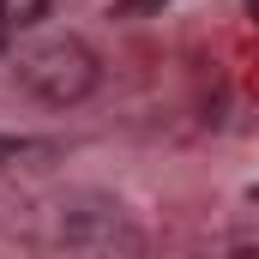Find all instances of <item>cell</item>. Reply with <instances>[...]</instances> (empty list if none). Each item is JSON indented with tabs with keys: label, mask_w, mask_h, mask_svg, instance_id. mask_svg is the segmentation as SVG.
<instances>
[{
	"label": "cell",
	"mask_w": 259,
	"mask_h": 259,
	"mask_svg": "<svg viewBox=\"0 0 259 259\" xmlns=\"http://www.w3.org/2000/svg\"><path fill=\"white\" fill-rule=\"evenodd\" d=\"M97 78H103V66H97V55L78 36H49V42H36V49L18 55V84L36 103H49V109L84 103L97 91Z\"/></svg>",
	"instance_id": "1"
},
{
	"label": "cell",
	"mask_w": 259,
	"mask_h": 259,
	"mask_svg": "<svg viewBox=\"0 0 259 259\" xmlns=\"http://www.w3.org/2000/svg\"><path fill=\"white\" fill-rule=\"evenodd\" d=\"M55 12V0H0V30H24V24H42Z\"/></svg>",
	"instance_id": "2"
},
{
	"label": "cell",
	"mask_w": 259,
	"mask_h": 259,
	"mask_svg": "<svg viewBox=\"0 0 259 259\" xmlns=\"http://www.w3.org/2000/svg\"><path fill=\"white\" fill-rule=\"evenodd\" d=\"M42 151H49L42 139H6V133H0V169H6V163H24V157H42Z\"/></svg>",
	"instance_id": "3"
},
{
	"label": "cell",
	"mask_w": 259,
	"mask_h": 259,
	"mask_svg": "<svg viewBox=\"0 0 259 259\" xmlns=\"http://www.w3.org/2000/svg\"><path fill=\"white\" fill-rule=\"evenodd\" d=\"M169 0H115V18H139V12H157Z\"/></svg>",
	"instance_id": "4"
},
{
	"label": "cell",
	"mask_w": 259,
	"mask_h": 259,
	"mask_svg": "<svg viewBox=\"0 0 259 259\" xmlns=\"http://www.w3.org/2000/svg\"><path fill=\"white\" fill-rule=\"evenodd\" d=\"M229 259H259V247H235V253H229Z\"/></svg>",
	"instance_id": "5"
},
{
	"label": "cell",
	"mask_w": 259,
	"mask_h": 259,
	"mask_svg": "<svg viewBox=\"0 0 259 259\" xmlns=\"http://www.w3.org/2000/svg\"><path fill=\"white\" fill-rule=\"evenodd\" d=\"M247 12H253V18H259V0H247Z\"/></svg>",
	"instance_id": "6"
},
{
	"label": "cell",
	"mask_w": 259,
	"mask_h": 259,
	"mask_svg": "<svg viewBox=\"0 0 259 259\" xmlns=\"http://www.w3.org/2000/svg\"><path fill=\"white\" fill-rule=\"evenodd\" d=\"M0 49H6V30H0Z\"/></svg>",
	"instance_id": "7"
},
{
	"label": "cell",
	"mask_w": 259,
	"mask_h": 259,
	"mask_svg": "<svg viewBox=\"0 0 259 259\" xmlns=\"http://www.w3.org/2000/svg\"><path fill=\"white\" fill-rule=\"evenodd\" d=\"M253 199H259V187H253Z\"/></svg>",
	"instance_id": "8"
}]
</instances>
